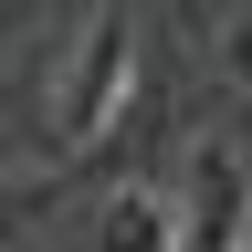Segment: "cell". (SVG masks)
<instances>
[{
	"label": "cell",
	"mask_w": 252,
	"mask_h": 252,
	"mask_svg": "<svg viewBox=\"0 0 252 252\" xmlns=\"http://www.w3.org/2000/svg\"><path fill=\"white\" fill-rule=\"evenodd\" d=\"M94 252H179V210L158 189H116L105 220H94Z\"/></svg>",
	"instance_id": "obj_3"
},
{
	"label": "cell",
	"mask_w": 252,
	"mask_h": 252,
	"mask_svg": "<svg viewBox=\"0 0 252 252\" xmlns=\"http://www.w3.org/2000/svg\"><path fill=\"white\" fill-rule=\"evenodd\" d=\"M189 200H179V252H242L252 242V179H242V147L231 137H200L189 147Z\"/></svg>",
	"instance_id": "obj_2"
},
{
	"label": "cell",
	"mask_w": 252,
	"mask_h": 252,
	"mask_svg": "<svg viewBox=\"0 0 252 252\" xmlns=\"http://www.w3.org/2000/svg\"><path fill=\"white\" fill-rule=\"evenodd\" d=\"M242 252H252V242H242Z\"/></svg>",
	"instance_id": "obj_5"
},
{
	"label": "cell",
	"mask_w": 252,
	"mask_h": 252,
	"mask_svg": "<svg viewBox=\"0 0 252 252\" xmlns=\"http://www.w3.org/2000/svg\"><path fill=\"white\" fill-rule=\"evenodd\" d=\"M220 63H231V84L252 94V11H231V21H220Z\"/></svg>",
	"instance_id": "obj_4"
},
{
	"label": "cell",
	"mask_w": 252,
	"mask_h": 252,
	"mask_svg": "<svg viewBox=\"0 0 252 252\" xmlns=\"http://www.w3.org/2000/svg\"><path fill=\"white\" fill-rule=\"evenodd\" d=\"M137 94V32H126L116 11L74 42V63H63V84H53V147H94L116 126V105Z\"/></svg>",
	"instance_id": "obj_1"
}]
</instances>
